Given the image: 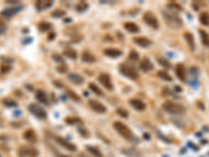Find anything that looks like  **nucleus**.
<instances>
[{
	"label": "nucleus",
	"mask_w": 209,
	"mask_h": 157,
	"mask_svg": "<svg viewBox=\"0 0 209 157\" xmlns=\"http://www.w3.org/2000/svg\"><path fill=\"white\" fill-rule=\"evenodd\" d=\"M162 15L164 17V20H165L166 24L172 28H180L183 25L182 19L178 16V14L174 13L173 11L169 10H165L164 12H162Z\"/></svg>",
	"instance_id": "f257e3e1"
},
{
	"label": "nucleus",
	"mask_w": 209,
	"mask_h": 157,
	"mask_svg": "<svg viewBox=\"0 0 209 157\" xmlns=\"http://www.w3.org/2000/svg\"><path fill=\"white\" fill-rule=\"evenodd\" d=\"M162 108L165 110L166 112L172 114H182L185 112V108L180 104L174 103V102H165L162 105Z\"/></svg>",
	"instance_id": "f03ea898"
},
{
	"label": "nucleus",
	"mask_w": 209,
	"mask_h": 157,
	"mask_svg": "<svg viewBox=\"0 0 209 157\" xmlns=\"http://www.w3.org/2000/svg\"><path fill=\"white\" fill-rule=\"evenodd\" d=\"M114 129L123 137V138H126V139H133L134 138L133 132L130 130V128H129L128 126L125 125V124L122 122H115Z\"/></svg>",
	"instance_id": "7ed1b4c3"
},
{
	"label": "nucleus",
	"mask_w": 209,
	"mask_h": 157,
	"mask_svg": "<svg viewBox=\"0 0 209 157\" xmlns=\"http://www.w3.org/2000/svg\"><path fill=\"white\" fill-rule=\"evenodd\" d=\"M119 70L123 76H126V78H129V79H131V80H136V79H138V76H139L138 71H137L134 67H132V66L122 64V65H120Z\"/></svg>",
	"instance_id": "20e7f679"
},
{
	"label": "nucleus",
	"mask_w": 209,
	"mask_h": 157,
	"mask_svg": "<svg viewBox=\"0 0 209 157\" xmlns=\"http://www.w3.org/2000/svg\"><path fill=\"white\" fill-rule=\"evenodd\" d=\"M29 111L32 112V114L35 115V116H37L38 118H41V120H44V118L47 117V113L45 112V110H44L42 107L38 106L37 104H32L29 105L28 107Z\"/></svg>",
	"instance_id": "39448f33"
},
{
	"label": "nucleus",
	"mask_w": 209,
	"mask_h": 157,
	"mask_svg": "<svg viewBox=\"0 0 209 157\" xmlns=\"http://www.w3.org/2000/svg\"><path fill=\"white\" fill-rule=\"evenodd\" d=\"M143 20H144L145 23L147 24V25H150L151 27H153V28L157 29L159 27L158 19H157V17L154 15L153 13H151V12L145 13L143 15Z\"/></svg>",
	"instance_id": "423d86ee"
},
{
	"label": "nucleus",
	"mask_w": 209,
	"mask_h": 157,
	"mask_svg": "<svg viewBox=\"0 0 209 157\" xmlns=\"http://www.w3.org/2000/svg\"><path fill=\"white\" fill-rule=\"evenodd\" d=\"M98 81L100 82L101 85L108 90H112L113 89V84H112L111 78H110L109 74L107 73H101L100 76H98Z\"/></svg>",
	"instance_id": "0eeeda50"
},
{
	"label": "nucleus",
	"mask_w": 209,
	"mask_h": 157,
	"mask_svg": "<svg viewBox=\"0 0 209 157\" xmlns=\"http://www.w3.org/2000/svg\"><path fill=\"white\" fill-rule=\"evenodd\" d=\"M56 140H57V142L59 144L60 146H62L63 148H65L66 150H68V151H71V152H75L76 151V147L74 146L73 144H71L70 142H68L67 139H65V138H63V137H56Z\"/></svg>",
	"instance_id": "6e6552de"
},
{
	"label": "nucleus",
	"mask_w": 209,
	"mask_h": 157,
	"mask_svg": "<svg viewBox=\"0 0 209 157\" xmlns=\"http://www.w3.org/2000/svg\"><path fill=\"white\" fill-rule=\"evenodd\" d=\"M89 107L93 110V111L97 112V113H106V111H107L106 106H104L101 103H100V102H97V101H94V100L89 101Z\"/></svg>",
	"instance_id": "1a4fd4ad"
},
{
	"label": "nucleus",
	"mask_w": 209,
	"mask_h": 157,
	"mask_svg": "<svg viewBox=\"0 0 209 157\" xmlns=\"http://www.w3.org/2000/svg\"><path fill=\"white\" fill-rule=\"evenodd\" d=\"M130 104L134 109L138 110V111H143L147 108V105L141 100H138V98H132V100H130Z\"/></svg>",
	"instance_id": "9d476101"
},
{
	"label": "nucleus",
	"mask_w": 209,
	"mask_h": 157,
	"mask_svg": "<svg viewBox=\"0 0 209 157\" xmlns=\"http://www.w3.org/2000/svg\"><path fill=\"white\" fill-rule=\"evenodd\" d=\"M176 74H177L178 79L181 81H185L186 80V68L182 64H178L176 66Z\"/></svg>",
	"instance_id": "9b49d317"
},
{
	"label": "nucleus",
	"mask_w": 209,
	"mask_h": 157,
	"mask_svg": "<svg viewBox=\"0 0 209 157\" xmlns=\"http://www.w3.org/2000/svg\"><path fill=\"white\" fill-rule=\"evenodd\" d=\"M21 152L23 153L24 155H26L28 157H37L38 155H39L38 150H36V149L32 148V147H22Z\"/></svg>",
	"instance_id": "f8f14e48"
},
{
	"label": "nucleus",
	"mask_w": 209,
	"mask_h": 157,
	"mask_svg": "<svg viewBox=\"0 0 209 157\" xmlns=\"http://www.w3.org/2000/svg\"><path fill=\"white\" fill-rule=\"evenodd\" d=\"M133 41L137 45L141 46V47H147V46H150L151 43H152L150 39H147V38L145 37H135L133 39Z\"/></svg>",
	"instance_id": "ddd939ff"
},
{
	"label": "nucleus",
	"mask_w": 209,
	"mask_h": 157,
	"mask_svg": "<svg viewBox=\"0 0 209 157\" xmlns=\"http://www.w3.org/2000/svg\"><path fill=\"white\" fill-rule=\"evenodd\" d=\"M23 137L28 142H37V135H36L35 131L32 130V129H27L26 131H24Z\"/></svg>",
	"instance_id": "4468645a"
},
{
	"label": "nucleus",
	"mask_w": 209,
	"mask_h": 157,
	"mask_svg": "<svg viewBox=\"0 0 209 157\" xmlns=\"http://www.w3.org/2000/svg\"><path fill=\"white\" fill-rule=\"evenodd\" d=\"M52 5V1L51 0H39V1L36 3V7H37L38 11H44L48 7H50Z\"/></svg>",
	"instance_id": "2eb2a0df"
},
{
	"label": "nucleus",
	"mask_w": 209,
	"mask_h": 157,
	"mask_svg": "<svg viewBox=\"0 0 209 157\" xmlns=\"http://www.w3.org/2000/svg\"><path fill=\"white\" fill-rule=\"evenodd\" d=\"M21 11V7H11V9H5L4 11H2L1 15L4 16L5 18H11L13 15H15L16 13L20 12Z\"/></svg>",
	"instance_id": "dca6fc26"
},
{
	"label": "nucleus",
	"mask_w": 209,
	"mask_h": 157,
	"mask_svg": "<svg viewBox=\"0 0 209 157\" xmlns=\"http://www.w3.org/2000/svg\"><path fill=\"white\" fill-rule=\"evenodd\" d=\"M68 79H69L70 82H72L73 84H83L84 83V78L82 76H79V73H70L68 76Z\"/></svg>",
	"instance_id": "f3484780"
},
{
	"label": "nucleus",
	"mask_w": 209,
	"mask_h": 157,
	"mask_svg": "<svg viewBox=\"0 0 209 157\" xmlns=\"http://www.w3.org/2000/svg\"><path fill=\"white\" fill-rule=\"evenodd\" d=\"M104 54L110 58H117V57L122 56V51L116 48H107L104 50Z\"/></svg>",
	"instance_id": "a211bd4d"
},
{
	"label": "nucleus",
	"mask_w": 209,
	"mask_h": 157,
	"mask_svg": "<svg viewBox=\"0 0 209 157\" xmlns=\"http://www.w3.org/2000/svg\"><path fill=\"white\" fill-rule=\"evenodd\" d=\"M140 68H141L143 71H145V72H148V71H151L153 69L154 66L152 64V62H151L148 59H143L141 62H140Z\"/></svg>",
	"instance_id": "6ab92c4d"
},
{
	"label": "nucleus",
	"mask_w": 209,
	"mask_h": 157,
	"mask_svg": "<svg viewBox=\"0 0 209 157\" xmlns=\"http://www.w3.org/2000/svg\"><path fill=\"white\" fill-rule=\"evenodd\" d=\"M82 60H83L85 63H94L96 61V58L93 56L90 51L86 50L82 54Z\"/></svg>",
	"instance_id": "aec40b11"
},
{
	"label": "nucleus",
	"mask_w": 209,
	"mask_h": 157,
	"mask_svg": "<svg viewBox=\"0 0 209 157\" xmlns=\"http://www.w3.org/2000/svg\"><path fill=\"white\" fill-rule=\"evenodd\" d=\"M36 98H37V100L41 102L42 104L44 105H48V98L47 95H46V93L42 91V90H38L37 92H36Z\"/></svg>",
	"instance_id": "412c9836"
},
{
	"label": "nucleus",
	"mask_w": 209,
	"mask_h": 157,
	"mask_svg": "<svg viewBox=\"0 0 209 157\" xmlns=\"http://www.w3.org/2000/svg\"><path fill=\"white\" fill-rule=\"evenodd\" d=\"M123 26H125V28L126 31L130 33H138L139 32L138 25H137L136 23H134V22H126V23L123 24Z\"/></svg>",
	"instance_id": "4be33fe9"
},
{
	"label": "nucleus",
	"mask_w": 209,
	"mask_h": 157,
	"mask_svg": "<svg viewBox=\"0 0 209 157\" xmlns=\"http://www.w3.org/2000/svg\"><path fill=\"white\" fill-rule=\"evenodd\" d=\"M184 37H185L186 41H187V44L189 48H190V50H194V38L191 33H185Z\"/></svg>",
	"instance_id": "5701e85b"
},
{
	"label": "nucleus",
	"mask_w": 209,
	"mask_h": 157,
	"mask_svg": "<svg viewBox=\"0 0 209 157\" xmlns=\"http://www.w3.org/2000/svg\"><path fill=\"white\" fill-rule=\"evenodd\" d=\"M200 35H201V40H202L203 45L206 47H209V35L203 29H200Z\"/></svg>",
	"instance_id": "b1692460"
},
{
	"label": "nucleus",
	"mask_w": 209,
	"mask_h": 157,
	"mask_svg": "<svg viewBox=\"0 0 209 157\" xmlns=\"http://www.w3.org/2000/svg\"><path fill=\"white\" fill-rule=\"evenodd\" d=\"M199 19H200V22L203 24V25H209V14L208 13H206V12L201 13Z\"/></svg>",
	"instance_id": "393cba45"
},
{
	"label": "nucleus",
	"mask_w": 209,
	"mask_h": 157,
	"mask_svg": "<svg viewBox=\"0 0 209 157\" xmlns=\"http://www.w3.org/2000/svg\"><path fill=\"white\" fill-rule=\"evenodd\" d=\"M86 149H87L88 152H90L92 155H94L96 157H103V155H101V153H100V151L98 150V149H96L94 147H91V146H88Z\"/></svg>",
	"instance_id": "a878e982"
},
{
	"label": "nucleus",
	"mask_w": 209,
	"mask_h": 157,
	"mask_svg": "<svg viewBox=\"0 0 209 157\" xmlns=\"http://www.w3.org/2000/svg\"><path fill=\"white\" fill-rule=\"evenodd\" d=\"M158 76L160 79H162V80H164V81H167V82H170V81H173V79H172V76H169L168 73L167 72H165V71H163V70H161V71H158Z\"/></svg>",
	"instance_id": "bb28decb"
},
{
	"label": "nucleus",
	"mask_w": 209,
	"mask_h": 157,
	"mask_svg": "<svg viewBox=\"0 0 209 157\" xmlns=\"http://www.w3.org/2000/svg\"><path fill=\"white\" fill-rule=\"evenodd\" d=\"M64 55L66 57L70 58V59H76V57H78V54H76L74 49H66L64 51Z\"/></svg>",
	"instance_id": "cd10ccee"
},
{
	"label": "nucleus",
	"mask_w": 209,
	"mask_h": 157,
	"mask_svg": "<svg viewBox=\"0 0 209 157\" xmlns=\"http://www.w3.org/2000/svg\"><path fill=\"white\" fill-rule=\"evenodd\" d=\"M51 28V25L48 22H40L39 23V29L41 32H47Z\"/></svg>",
	"instance_id": "c85d7f7f"
},
{
	"label": "nucleus",
	"mask_w": 209,
	"mask_h": 157,
	"mask_svg": "<svg viewBox=\"0 0 209 157\" xmlns=\"http://www.w3.org/2000/svg\"><path fill=\"white\" fill-rule=\"evenodd\" d=\"M89 88H90V89H91L94 93H96V94H97V95H103V91H101V90L100 89V87L96 86V85H95L94 83H90V84H89Z\"/></svg>",
	"instance_id": "c756f323"
},
{
	"label": "nucleus",
	"mask_w": 209,
	"mask_h": 157,
	"mask_svg": "<svg viewBox=\"0 0 209 157\" xmlns=\"http://www.w3.org/2000/svg\"><path fill=\"white\" fill-rule=\"evenodd\" d=\"M3 105L6 107H16L17 106V102H15L14 100H12V98H4L3 101Z\"/></svg>",
	"instance_id": "7c9ffc66"
},
{
	"label": "nucleus",
	"mask_w": 209,
	"mask_h": 157,
	"mask_svg": "<svg viewBox=\"0 0 209 157\" xmlns=\"http://www.w3.org/2000/svg\"><path fill=\"white\" fill-rule=\"evenodd\" d=\"M87 7H88V4L85 1H79V3L76 4V10H78L79 12H83V11L87 10Z\"/></svg>",
	"instance_id": "2f4dec72"
},
{
	"label": "nucleus",
	"mask_w": 209,
	"mask_h": 157,
	"mask_svg": "<svg viewBox=\"0 0 209 157\" xmlns=\"http://www.w3.org/2000/svg\"><path fill=\"white\" fill-rule=\"evenodd\" d=\"M138 58H139V55L134 50L131 51L130 55H129V59L132 60V61H136V60H138Z\"/></svg>",
	"instance_id": "473e14b6"
},
{
	"label": "nucleus",
	"mask_w": 209,
	"mask_h": 157,
	"mask_svg": "<svg viewBox=\"0 0 209 157\" xmlns=\"http://www.w3.org/2000/svg\"><path fill=\"white\" fill-rule=\"evenodd\" d=\"M67 94L69 95L71 98H73L74 101H79V96L76 95L73 91H71V90H68V91H67Z\"/></svg>",
	"instance_id": "72a5a7b5"
},
{
	"label": "nucleus",
	"mask_w": 209,
	"mask_h": 157,
	"mask_svg": "<svg viewBox=\"0 0 209 157\" xmlns=\"http://www.w3.org/2000/svg\"><path fill=\"white\" fill-rule=\"evenodd\" d=\"M158 61H159V63H160L162 66H164V67L168 68L169 66H170V64H169L168 62H167V60H165V59H158Z\"/></svg>",
	"instance_id": "f704fd0d"
},
{
	"label": "nucleus",
	"mask_w": 209,
	"mask_h": 157,
	"mask_svg": "<svg viewBox=\"0 0 209 157\" xmlns=\"http://www.w3.org/2000/svg\"><path fill=\"white\" fill-rule=\"evenodd\" d=\"M117 113L122 117H128V112L125 109H117Z\"/></svg>",
	"instance_id": "c9c22d12"
},
{
	"label": "nucleus",
	"mask_w": 209,
	"mask_h": 157,
	"mask_svg": "<svg viewBox=\"0 0 209 157\" xmlns=\"http://www.w3.org/2000/svg\"><path fill=\"white\" fill-rule=\"evenodd\" d=\"M64 12L63 11H59V10H57L56 12H53L52 13V16H54V17H61V16H64Z\"/></svg>",
	"instance_id": "e433bc0d"
},
{
	"label": "nucleus",
	"mask_w": 209,
	"mask_h": 157,
	"mask_svg": "<svg viewBox=\"0 0 209 157\" xmlns=\"http://www.w3.org/2000/svg\"><path fill=\"white\" fill-rule=\"evenodd\" d=\"M5 31V23L3 21V19L0 18V34H1L2 32Z\"/></svg>",
	"instance_id": "4c0bfd02"
},
{
	"label": "nucleus",
	"mask_w": 209,
	"mask_h": 157,
	"mask_svg": "<svg viewBox=\"0 0 209 157\" xmlns=\"http://www.w3.org/2000/svg\"><path fill=\"white\" fill-rule=\"evenodd\" d=\"M52 58H53V59H54V61H57V62H61V63L64 62V60H63V58H62L61 56H59V55H53V56H52Z\"/></svg>",
	"instance_id": "58836bf2"
},
{
	"label": "nucleus",
	"mask_w": 209,
	"mask_h": 157,
	"mask_svg": "<svg viewBox=\"0 0 209 157\" xmlns=\"http://www.w3.org/2000/svg\"><path fill=\"white\" fill-rule=\"evenodd\" d=\"M58 71H60V72H66V71H67V67H66V66H59V67H58Z\"/></svg>",
	"instance_id": "ea45409f"
},
{
	"label": "nucleus",
	"mask_w": 209,
	"mask_h": 157,
	"mask_svg": "<svg viewBox=\"0 0 209 157\" xmlns=\"http://www.w3.org/2000/svg\"><path fill=\"white\" fill-rule=\"evenodd\" d=\"M9 70H10V66H7V65H2L1 66L2 72H6V71H9Z\"/></svg>",
	"instance_id": "a19ab883"
},
{
	"label": "nucleus",
	"mask_w": 209,
	"mask_h": 157,
	"mask_svg": "<svg viewBox=\"0 0 209 157\" xmlns=\"http://www.w3.org/2000/svg\"><path fill=\"white\" fill-rule=\"evenodd\" d=\"M58 157H68V156H66V155H60V156H58Z\"/></svg>",
	"instance_id": "79ce46f5"
},
{
	"label": "nucleus",
	"mask_w": 209,
	"mask_h": 157,
	"mask_svg": "<svg viewBox=\"0 0 209 157\" xmlns=\"http://www.w3.org/2000/svg\"><path fill=\"white\" fill-rule=\"evenodd\" d=\"M79 157H87V156H85V155H83V154H82V155L79 156Z\"/></svg>",
	"instance_id": "37998d69"
},
{
	"label": "nucleus",
	"mask_w": 209,
	"mask_h": 157,
	"mask_svg": "<svg viewBox=\"0 0 209 157\" xmlns=\"http://www.w3.org/2000/svg\"><path fill=\"white\" fill-rule=\"evenodd\" d=\"M0 157H1V155H0Z\"/></svg>",
	"instance_id": "c03bdc74"
}]
</instances>
